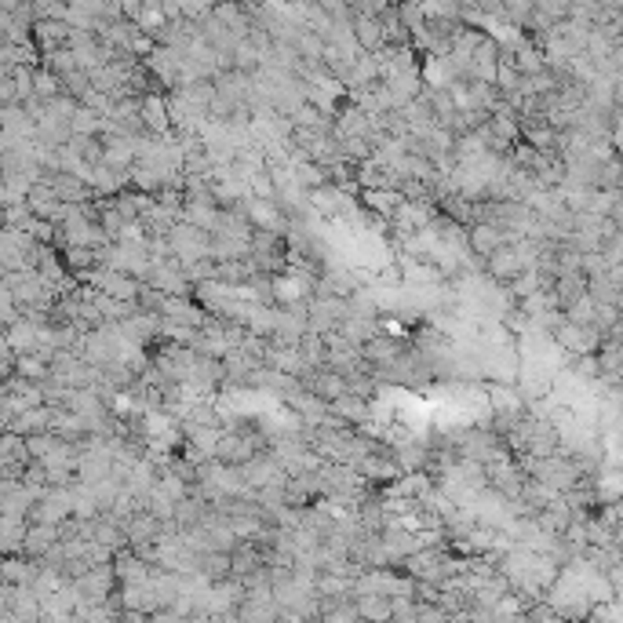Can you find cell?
<instances>
[{
	"label": "cell",
	"mask_w": 623,
	"mask_h": 623,
	"mask_svg": "<svg viewBox=\"0 0 623 623\" xmlns=\"http://www.w3.org/2000/svg\"><path fill=\"white\" fill-rule=\"evenodd\" d=\"M142 124L164 135L168 124H172V110L161 106V98H146V103H142Z\"/></svg>",
	"instance_id": "2"
},
{
	"label": "cell",
	"mask_w": 623,
	"mask_h": 623,
	"mask_svg": "<svg viewBox=\"0 0 623 623\" xmlns=\"http://www.w3.org/2000/svg\"><path fill=\"white\" fill-rule=\"evenodd\" d=\"M467 244L478 251V256H492L496 248H503V237H499V230L492 226V223H478L474 230H470V237H467Z\"/></svg>",
	"instance_id": "1"
},
{
	"label": "cell",
	"mask_w": 623,
	"mask_h": 623,
	"mask_svg": "<svg viewBox=\"0 0 623 623\" xmlns=\"http://www.w3.org/2000/svg\"><path fill=\"white\" fill-rule=\"evenodd\" d=\"M55 88H59V84H55L52 77H37V91H44V95H52Z\"/></svg>",
	"instance_id": "3"
}]
</instances>
